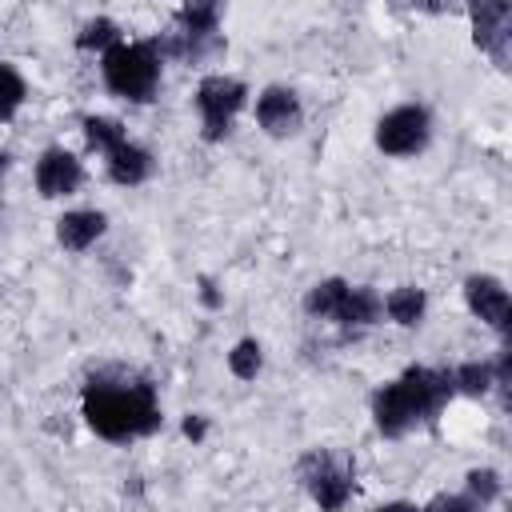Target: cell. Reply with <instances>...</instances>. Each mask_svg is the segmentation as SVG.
<instances>
[{
  "label": "cell",
  "mask_w": 512,
  "mask_h": 512,
  "mask_svg": "<svg viewBox=\"0 0 512 512\" xmlns=\"http://www.w3.org/2000/svg\"><path fill=\"white\" fill-rule=\"evenodd\" d=\"M464 304H468V312L480 316L488 328L508 332V324H512V296H508L504 280H496V276H488V272L468 276V280H464Z\"/></svg>",
  "instance_id": "9"
},
{
  "label": "cell",
  "mask_w": 512,
  "mask_h": 512,
  "mask_svg": "<svg viewBox=\"0 0 512 512\" xmlns=\"http://www.w3.org/2000/svg\"><path fill=\"white\" fill-rule=\"evenodd\" d=\"M380 308H384V316H388L392 324L416 328V324L424 320V312H428V296H424V288H416V284H400V288H392V292L380 300Z\"/></svg>",
  "instance_id": "15"
},
{
  "label": "cell",
  "mask_w": 512,
  "mask_h": 512,
  "mask_svg": "<svg viewBox=\"0 0 512 512\" xmlns=\"http://www.w3.org/2000/svg\"><path fill=\"white\" fill-rule=\"evenodd\" d=\"M344 292H348V280L328 276V280H320V284L308 288V296H304V312L316 316V320H332L336 308H340V300H344Z\"/></svg>",
  "instance_id": "17"
},
{
  "label": "cell",
  "mask_w": 512,
  "mask_h": 512,
  "mask_svg": "<svg viewBox=\"0 0 512 512\" xmlns=\"http://www.w3.org/2000/svg\"><path fill=\"white\" fill-rule=\"evenodd\" d=\"M124 36H120V24L112 20V16H92L84 28H80V36H76V44L84 48V52H108L112 44H120Z\"/></svg>",
  "instance_id": "18"
},
{
  "label": "cell",
  "mask_w": 512,
  "mask_h": 512,
  "mask_svg": "<svg viewBox=\"0 0 512 512\" xmlns=\"http://www.w3.org/2000/svg\"><path fill=\"white\" fill-rule=\"evenodd\" d=\"M256 124H260L268 136H276V140L296 136V132L304 128L300 96H296L292 88H284V84L260 88V96H256Z\"/></svg>",
  "instance_id": "7"
},
{
  "label": "cell",
  "mask_w": 512,
  "mask_h": 512,
  "mask_svg": "<svg viewBox=\"0 0 512 512\" xmlns=\"http://www.w3.org/2000/svg\"><path fill=\"white\" fill-rule=\"evenodd\" d=\"M260 368H264V348H260V340H252V336L236 340L232 352H228V372H232L236 380H256Z\"/></svg>",
  "instance_id": "19"
},
{
  "label": "cell",
  "mask_w": 512,
  "mask_h": 512,
  "mask_svg": "<svg viewBox=\"0 0 512 512\" xmlns=\"http://www.w3.org/2000/svg\"><path fill=\"white\" fill-rule=\"evenodd\" d=\"M300 480L308 488V496L320 504V512H340L352 500V472L332 456V452H308L300 460Z\"/></svg>",
  "instance_id": "6"
},
{
  "label": "cell",
  "mask_w": 512,
  "mask_h": 512,
  "mask_svg": "<svg viewBox=\"0 0 512 512\" xmlns=\"http://www.w3.org/2000/svg\"><path fill=\"white\" fill-rule=\"evenodd\" d=\"M200 300H204V308H220L224 304V296H220V288H216V280H200Z\"/></svg>",
  "instance_id": "25"
},
{
  "label": "cell",
  "mask_w": 512,
  "mask_h": 512,
  "mask_svg": "<svg viewBox=\"0 0 512 512\" xmlns=\"http://www.w3.org/2000/svg\"><path fill=\"white\" fill-rule=\"evenodd\" d=\"M160 68H164V56L156 40H120L100 56L104 88L128 104H148L156 96Z\"/></svg>",
  "instance_id": "3"
},
{
  "label": "cell",
  "mask_w": 512,
  "mask_h": 512,
  "mask_svg": "<svg viewBox=\"0 0 512 512\" xmlns=\"http://www.w3.org/2000/svg\"><path fill=\"white\" fill-rule=\"evenodd\" d=\"M448 380H452V392H460V396H488L492 388L508 384V352L496 364L492 360L456 364V368H448Z\"/></svg>",
  "instance_id": "11"
},
{
  "label": "cell",
  "mask_w": 512,
  "mask_h": 512,
  "mask_svg": "<svg viewBox=\"0 0 512 512\" xmlns=\"http://www.w3.org/2000/svg\"><path fill=\"white\" fill-rule=\"evenodd\" d=\"M472 40L480 52H488L500 68H508V44H512V4L488 0L472 8Z\"/></svg>",
  "instance_id": "8"
},
{
  "label": "cell",
  "mask_w": 512,
  "mask_h": 512,
  "mask_svg": "<svg viewBox=\"0 0 512 512\" xmlns=\"http://www.w3.org/2000/svg\"><path fill=\"white\" fill-rule=\"evenodd\" d=\"M376 512H420L412 500H388V504H380Z\"/></svg>",
  "instance_id": "26"
},
{
  "label": "cell",
  "mask_w": 512,
  "mask_h": 512,
  "mask_svg": "<svg viewBox=\"0 0 512 512\" xmlns=\"http://www.w3.org/2000/svg\"><path fill=\"white\" fill-rule=\"evenodd\" d=\"M196 116H200V132L204 140H224L232 132V120L240 116V108L248 104V84L224 72H212L196 84Z\"/></svg>",
  "instance_id": "4"
},
{
  "label": "cell",
  "mask_w": 512,
  "mask_h": 512,
  "mask_svg": "<svg viewBox=\"0 0 512 512\" xmlns=\"http://www.w3.org/2000/svg\"><path fill=\"white\" fill-rule=\"evenodd\" d=\"M80 408H84L88 428L108 444H128V440L152 436L164 424L152 380L124 372V368H104V372L88 376V384L80 392Z\"/></svg>",
  "instance_id": "1"
},
{
  "label": "cell",
  "mask_w": 512,
  "mask_h": 512,
  "mask_svg": "<svg viewBox=\"0 0 512 512\" xmlns=\"http://www.w3.org/2000/svg\"><path fill=\"white\" fill-rule=\"evenodd\" d=\"M500 488H504V480H500L496 468H472V472L464 476V492H468L480 508H488V504L500 496Z\"/></svg>",
  "instance_id": "22"
},
{
  "label": "cell",
  "mask_w": 512,
  "mask_h": 512,
  "mask_svg": "<svg viewBox=\"0 0 512 512\" xmlns=\"http://www.w3.org/2000/svg\"><path fill=\"white\" fill-rule=\"evenodd\" d=\"M432 140V112L424 104H396L376 120V148L384 156H416Z\"/></svg>",
  "instance_id": "5"
},
{
  "label": "cell",
  "mask_w": 512,
  "mask_h": 512,
  "mask_svg": "<svg viewBox=\"0 0 512 512\" xmlns=\"http://www.w3.org/2000/svg\"><path fill=\"white\" fill-rule=\"evenodd\" d=\"M80 184H84V164L68 148H44L40 152V160H36V188H40V196L60 200V196H72Z\"/></svg>",
  "instance_id": "10"
},
{
  "label": "cell",
  "mask_w": 512,
  "mask_h": 512,
  "mask_svg": "<svg viewBox=\"0 0 512 512\" xmlns=\"http://www.w3.org/2000/svg\"><path fill=\"white\" fill-rule=\"evenodd\" d=\"M452 396H456V392H452L448 368L412 364V368H404L396 380H388L384 388L372 392V424H376L380 436L400 440V436H408L412 428L436 420L440 408H444Z\"/></svg>",
  "instance_id": "2"
},
{
  "label": "cell",
  "mask_w": 512,
  "mask_h": 512,
  "mask_svg": "<svg viewBox=\"0 0 512 512\" xmlns=\"http://www.w3.org/2000/svg\"><path fill=\"white\" fill-rule=\"evenodd\" d=\"M420 512H480V504H476L468 492H444V496H436L432 504H424Z\"/></svg>",
  "instance_id": "23"
},
{
  "label": "cell",
  "mask_w": 512,
  "mask_h": 512,
  "mask_svg": "<svg viewBox=\"0 0 512 512\" xmlns=\"http://www.w3.org/2000/svg\"><path fill=\"white\" fill-rule=\"evenodd\" d=\"M24 100H28L24 76H20L8 60H0V120H12V116L24 108Z\"/></svg>",
  "instance_id": "21"
},
{
  "label": "cell",
  "mask_w": 512,
  "mask_h": 512,
  "mask_svg": "<svg viewBox=\"0 0 512 512\" xmlns=\"http://www.w3.org/2000/svg\"><path fill=\"white\" fill-rule=\"evenodd\" d=\"M108 228V216L96 208H72L56 220V244L64 252H88Z\"/></svg>",
  "instance_id": "12"
},
{
  "label": "cell",
  "mask_w": 512,
  "mask_h": 512,
  "mask_svg": "<svg viewBox=\"0 0 512 512\" xmlns=\"http://www.w3.org/2000/svg\"><path fill=\"white\" fill-rule=\"evenodd\" d=\"M104 168H108V176H112L116 184H124V188H136V184H144V180L152 176L156 160H152V152H148L144 144H136V140H124L120 148H112V152L104 156Z\"/></svg>",
  "instance_id": "13"
},
{
  "label": "cell",
  "mask_w": 512,
  "mask_h": 512,
  "mask_svg": "<svg viewBox=\"0 0 512 512\" xmlns=\"http://www.w3.org/2000/svg\"><path fill=\"white\" fill-rule=\"evenodd\" d=\"M4 164H8V156H4V152H0V172H4Z\"/></svg>",
  "instance_id": "27"
},
{
  "label": "cell",
  "mask_w": 512,
  "mask_h": 512,
  "mask_svg": "<svg viewBox=\"0 0 512 512\" xmlns=\"http://www.w3.org/2000/svg\"><path fill=\"white\" fill-rule=\"evenodd\" d=\"M80 128H84L88 148L100 152V156H108L112 148H120V144L128 140V132H124V124H120L116 116H84Z\"/></svg>",
  "instance_id": "16"
},
{
  "label": "cell",
  "mask_w": 512,
  "mask_h": 512,
  "mask_svg": "<svg viewBox=\"0 0 512 512\" xmlns=\"http://www.w3.org/2000/svg\"><path fill=\"white\" fill-rule=\"evenodd\" d=\"M180 432H184L192 444H200V440L208 436V420H204L200 412H188V416H184V424H180Z\"/></svg>",
  "instance_id": "24"
},
{
  "label": "cell",
  "mask_w": 512,
  "mask_h": 512,
  "mask_svg": "<svg viewBox=\"0 0 512 512\" xmlns=\"http://www.w3.org/2000/svg\"><path fill=\"white\" fill-rule=\"evenodd\" d=\"M380 316H384L380 296H376L368 284H348V292H344V300H340L332 324H340V328H368V324H376Z\"/></svg>",
  "instance_id": "14"
},
{
  "label": "cell",
  "mask_w": 512,
  "mask_h": 512,
  "mask_svg": "<svg viewBox=\"0 0 512 512\" xmlns=\"http://www.w3.org/2000/svg\"><path fill=\"white\" fill-rule=\"evenodd\" d=\"M176 24L184 36H216L220 28V8L216 4H184L176 12Z\"/></svg>",
  "instance_id": "20"
}]
</instances>
